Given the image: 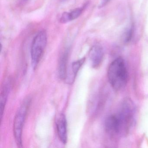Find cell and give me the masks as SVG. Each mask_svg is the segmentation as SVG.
<instances>
[{"mask_svg": "<svg viewBox=\"0 0 148 148\" xmlns=\"http://www.w3.org/2000/svg\"><path fill=\"white\" fill-rule=\"evenodd\" d=\"M108 77L111 85L116 90L125 87L128 80V72L123 59L118 58L109 66Z\"/></svg>", "mask_w": 148, "mask_h": 148, "instance_id": "cell-1", "label": "cell"}, {"mask_svg": "<svg viewBox=\"0 0 148 148\" xmlns=\"http://www.w3.org/2000/svg\"><path fill=\"white\" fill-rule=\"evenodd\" d=\"M47 35L45 31L39 32L34 37L31 47L32 66L34 69L37 67L44 54L47 44Z\"/></svg>", "mask_w": 148, "mask_h": 148, "instance_id": "cell-2", "label": "cell"}, {"mask_svg": "<svg viewBox=\"0 0 148 148\" xmlns=\"http://www.w3.org/2000/svg\"><path fill=\"white\" fill-rule=\"evenodd\" d=\"M30 103L31 99L29 98L25 99L18 110L14 118V134L15 141L19 147H22V131Z\"/></svg>", "mask_w": 148, "mask_h": 148, "instance_id": "cell-3", "label": "cell"}, {"mask_svg": "<svg viewBox=\"0 0 148 148\" xmlns=\"http://www.w3.org/2000/svg\"><path fill=\"white\" fill-rule=\"evenodd\" d=\"M57 132L60 141L66 144L67 140V121L64 114H60L56 121Z\"/></svg>", "mask_w": 148, "mask_h": 148, "instance_id": "cell-4", "label": "cell"}, {"mask_svg": "<svg viewBox=\"0 0 148 148\" xmlns=\"http://www.w3.org/2000/svg\"><path fill=\"white\" fill-rule=\"evenodd\" d=\"M89 55L92 66L94 68L98 67L103 58V48L99 45L93 46L90 50Z\"/></svg>", "mask_w": 148, "mask_h": 148, "instance_id": "cell-5", "label": "cell"}, {"mask_svg": "<svg viewBox=\"0 0 148 148\" xmlns=\"http://www.w3.org/2000/svg\"><path fill=\"white\" fill-rule=\"evenodd\" d=\"M69 50H65L60 58L58 66L59 77L61 79H65L67 76V65L69 57Z\"/></svg>", "mask_w": 148, "mask_h": 148, "instance_id": "cell-6", "label": "cell"}, {"mask_svg": "<svg viewBox=\"0 0 148 148\" xmlns=\"http://www.w3.org/2000/svg\"><path fill=\"white\" fill-rule=\"evenodd\" d=\"M11 82L10 80H8L4 84L2 87L1 93V98H0V115L1 119H2L4 112V109L6 104L8 97L10 92L11 89Z\"/></svg>", "mask_w": 148, "mask_h": 148, "instance_id": "cell-7", "label": "cell"}, {"mask_svg": "<svg viewBox=\"0 0 148 148\" xmlns=\"http://www.w3.org/2000/svg\"><path fill=\"white\" fill-rule=\"evenodd\" d=\"M85 58H83L81 59L78 60L77 61H74L72 64V71L73 72V79H75L78 72L79 69L81 68L82 66L85 61Z\"/></svg>", "mask_w": 148, "mask_h": 148, "instance_id": "cell-8", "label": "cell"}, {"mask_svg": "<svg viewBox=\"0 0 148 148\" xmlns=\"http://www.w3.org/2000/svg\"><path fill=\"white\" fill-rule=\"evenodd\" d=\"M84 7L78 8L70 12H68L70 21L76 19L80 16L84 10Z\"/></svg>", "mask_w": 148, "mask_h": 148, "instance_id": "cell-9", "label": "cell"}, {"mask_svg": "<svg viewBox=\"0 0 148 148\" xmlns=\"http://www.w3.org/2000/svg\"><path fill=\"white\" fill-rule=\"evenodd\" d=\"M133 28L131 27L130 29H128L126 32L125 33L124 35V40L125 42H128L131 40L133 34Z\"/></svg>", "mask_w": 148, "mask_h": 148, "instance_id": "cell-10", "label": "cell"}, {"mask_svg": "<svg viewBox=\"0 0 148 148\" xmlns=\"http://www.w3.org/2000/svg\"><path fill=\"white\" fill-rule=\"evenodd\" d=\"M111 0H101L99 5V8H102L105 6Z\"/></svg>", "mask_w": 148, "mask_h": 148, "instance_id": "cell-11", "label": "cell"}]
</instances>
